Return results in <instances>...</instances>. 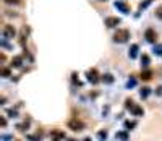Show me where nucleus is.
<instances>
[{"label":"nucleus","mask_w":162,"mask_h":141,"mask_svg":"<svg viewBox=\"0 0 162 141\" xmlns=\"http://www.w3.org/2000/svg\"><path fill=\"white\" fill-rule=\"evenodd\" d=\"M13 136L11 135H2V141H11Z\"/></svg>","instance_id":"nucleus-27"},{"label":"nucleus","mask_w":162,"mask_h":141,"mask_svg":"<svg viewBox=\"0 0 162 141\" xmlns=\"http://www.w3.org/2000/svg\"><path fill=\"white\" fill-rule=\"evenodd\" d=\"M136 55H138V46L133 44L131 49H130V59H136Z\"/></svg>","instance_id":"nucleus-14"},{"label":"nucleus","mask_w":162,"mask_h":141,"mask_svg":"<svg viewBox=\"0 0 162 141\" xmlns=\"http://www.w3.org/2000/svg\"><path fill=\"white\" fill-rule=\"evenodd\" d=\"M28 138H29L31 141H39V138H37V136H28Z\"/></svg>","instance_id":"nucleus-31"},{"label":"nucleus","mask_w":162,"mask_h":141,"mask_svg":"<svg viewBox=\"0 0 162 141\" xmlns=\"http://www.w3.org/2000/svg\"><path fill=\"white\" fill-rule=\"evenodd\" d=\"M151 2H152V0H146L144 4H141V5H139V8H141V10H143V8H146V7H148V5H149V4H151Z\"/></svg>","instance_id":"nucleus-28"},{"label":"nucleus","mask_w":162,"mask_h":141,"mask_svg":"<svg viewBox=\"0 0 162 141\" xmlns=\"http://www.w3.org/2000/svg\"><path fill=\"white\" fill-rule=\"evenodd\" d=\"M136 86V79L135 78H130L128 83H126V88H135Z\"/></svg>","instance_id":"nucleus-22"},{"label":"nucleus","mask_w":162,"mask_h":141,"mask_svg":"<svg viewBox=\"0 0 162 141\" xmlns=\"http://www.w3.org/2000/svg\"><path fill=\"white\" fill-rule=\"evenodd\" d=\"M141 78L144 79V81H149V79L152 78V72H151V70H143V73H141Z\"/></svg>","instance_id":"nucleus-11"},{"label":"nucleus","mask_w":162,"mask_h":141,"mask_svg":"<svg viewBox=\"0 0 162 141\" xmlns=\"http://www.w3.org/2000/svg\"><path fill=\"white\" fill-rule=\"evenodd\" d=\"M6 5H21V0H3Z\"/></svg>","instance_id":"nucleus-20"},{"label":"nucleus","mask_w":162,"mask_h":141,"mask_svg":"<svg viewBox=\"0 0 162 141\" xmlns=\"http://www.w3.org/2000/svg\"><path fill=\"white\" fill-rule=\"evenodd\" d=\"M21 65H23V57L16 55V57H13V59H11V67H15V68H19Z\"/></svg>","instance_id":"nucleus-7"},{"label":"nucleus","mask_w":162,"mask_h":141,"mask_svg":"<svg viewBox=\"0 0 162 141\" xmlns=\"http://www.w3.org/2000/svg\"><path fill=\"white\" fill-rule=\"evenodd\" d=\"M0 73H2L3 78H8V76L11 75V73H10V68H2V72H0Z\"/></svg>","instance_id":"nucleus-24"},{"label":"nucleus","mask_w":162,"mask_h":141,"mask_svg":"<svg viewBox=\"0 0 162 141\" xmlns=\"http://www.w3.org/2000/svg\"><path fill=\"white\" fill-rule=\"evenodd\" d=\"M100 79H102L104 83H107V84H112V83H113V76L110 75V73H105V75H102V78H100Z\"/></svg>","instance_id":"nucleus-12"},{"label":"nucleus","mask_w":162,"mask_h":141,"mask_svg":"<svg viewBox=\"0 0 162 141\" xmlns=\"http://www.w3.org/2000/svg\"><path fill=\"white\" fill-rule=\"evenodd\" d=\"M156 16H157L159 20H162V5H161V7H157V8H156Z\"/></svg>","instance_id":"nucleus-25"},{"label":"nucleus","mask_w":162,"mask_h":141,"mask_svg":"<svg viewBox=\"0 0 162 141\" xmlns=\"http://www.w3.org/2000/svg\"><path fill=\"white\" fill-rule=\"evenodd\" d=\"M135 101H133V99H126V101H125V107L126 109H130V110H133V107H135Z\"/></svg>","instance_id":"nucleus-18"},{"label":"nucleus","mask_w":162,"mask_h":141,"mask_svg":"<svg viewBox=\"0 0 162 141\" xmlns=\"http://www.w3.org/2000/svg\"><path fill=\"white\" fill-rule=\"evenodd\" d=\"M28 127H29V123H28V122H24V123H19L16 128H18L19 131H26V130H28Z\"/></svg>","instance_id":"nucleus-19"},{"label":"nucleus","mask_w":162,"mask_h":141,"mask_svg":"<svg viewBox=\"0 0 162 141\" xmlns=\"http://www.w3.org/2000/svg\"><path fill=\"white\" fill-rule=\"evenodd\" d=\"M68 128H71L73 131H81V130H84V123L81 120H78V118H71L68 122Z\"/></svg>","instance_id":"nucleus-2"},{"label":"nucleus","mask_w":162,"mask_h":141,"mask_svg":"<svg viewBox=\"0 0 162 141\" xmlns=\"http://www.w3.org/2000/svg\"><path fill=\"white\" fill-rule=\"evenodd\" d=\"M99 73H97V70H89L87 72V81L89 83H92V84H96V83H99Z\"/></svg>","instance_id":"nucleus-3"},{"label":"nucleus","mask_w":162,"mask_h":141,"mask_svg":"<svg viewBox=\"0 0 162 141\" xmlns=\"http://www.w3.org/2000/svg\"><path fill=\"white\" fill-rule=\"evenodd\" d=\"M144 36H146V41H148V42H152V44H154L156 39H157V34H156L154 29H146Z\"/></svg>","instance_id":"nucleus-4"},{"label":"nucleus","mask_w":162,"mask_h":141,"mask_svg":"<svg viewBox=\"0 0 162 141\" xmlns=\"http://www.w3.org/2000/svg\"><path fill=\"white\" fill-rule=\"evenodd\" d=\"M115 138H117V140H120V141H128L130 140V136H128L126 131H117Z\"/></svg>","instance_id":"nucleus-8"},{"label":"nucleus","mask_w":162,"mask_h":141,"mask_svg":"<svg viewBox=\"0 0 162 141\" xmlns=\"http://www.w3.org/2000/svg\"><path fill=\"white\" fill-rule=\"evenodd\" d=\"M128 37H130L128 29H117V33L113 34V41H115V42H126Z\"/></svg>","instance_id":"nucleus-1"},{"label":"nucleus","mask_w":162,"mask_h":141,"mask_svg":"<svg viewBox=\"0 0 162 141\" xmlns=\"http://www.w3.org/2000/svg\"><path fill=\"white\" fill-rule=\"evenodd\" d=\"M115 7H117V8H120V10H122L123 13H130V8L126 7V5L123 4V2H115Z\"/></svg>","instance_id":"nucleus-10"},{"label":"nucleus","mask_w":162,"mask_h":141,"mask_svg":"<svg viewBox=\"0 0 162 141\" xmlns=\"http://www.w3.org/2000/svg\"><path fill=\"white\" fill-rule=\"evenodd\" d=\"M107 130H100V131H97V138H99L100 141H105L107 140Z\"/></svg>","instance_id":"nucleus-15"},{"label":"nucleus","mask_w":162,"mask_h":141,"mask_svg":"<svg viewBox=\"0 0 162 141\" xmlns=\"http://www.w3.org/2000/svg\"><path fill=\"white\" fill-rule=\"evenodd\" d=\"M83 141H91V138H84V140Z\"/></svg>","instance_id":"nucleus-32"},{"label":"nucleus","mask_w":162,"mask_h":141,"mask_svg":"<svg viewBox=\"0 0 162 141\" xmlns=\"http://www.w3.org/2000/svg\"><path fill=\"white\" fill-rule=\"evenodd\" d=\"M67 141H76V140H73V138H70V140H67Z\"/></svg>","instance_id":"nucleus-33"},{"label":"nucleus","mask_w":162,"mask_h":141,"mask_svg":"<svg viewBox=\"0 0 162 141\" xmlns=\"http://www.w3.org/2000/svg\"><path fill=\"white\" fill-rule=\"evenodd\" d=\"M154 54L156 55H162V44H159V46L154 47Z\"/></svg>","instance_id":"nucleus-23"},{"label":"nucleus","mask_w":162,"mask_h":141,"mask_svg":"<svg viewBox=\"0 0 162 141\" xmlns=\"http://www.w3.org/2000/svg\"><path fill=\"white\" fill-rule=\"evenodd\" d=\"M118 23H120V18H117V16H109V18L105 20V24H107L109 28H115Z\"/></svg>","instance_id":"nucleus-6"},{"label":"nucleus","mask_w":162,"mask_h":141,"mask_svg":"<svg viewBox=\"0 0 162 141\" xmlns=\"http://www.w3.org/2000/svg\"><path fill=\"white\" fill-rule=\"evenodd\" d=\"M6 114H8V117H18V112H16L15 109H10V110H6Z\"/></svg>","instance_id":"nucleus-26"},{"label":"nucleus","mask_w":162,"mask_h":141,"mask_svg":"<svg viewBox=\"0 0 162 141\" xmlns=\"http://www.w3.org/2000/svg\"><path fill=\"white\" fill-rule=\"evenodd\" d=\"M131 114L136 115V117H141V115H144V109L139 107V105H135V107H133V110H131Z\"/></svg>","instance_id":"nucleus-9"},{"label":"nucleus","mask_w":162,"mask_h":141,"mask_svg":"<svg viewBox=\"0 0 162 141\" xmlns=\"http://www.w3.org/2000/svg\"><path fill=\"white\" fill-rule=\"evenodd\" d=\"M0 123H2V127H5V125H6V118L2 117V118H0Z\"/></svg>","instance_id":"nucleus-30"},{"label":"nucleus","mask_w":162,"mask_h":141,"mask_svg":"<svg viewBox=\"0 0 162 141\" xmlns=\"http://www.w3.org/2000/svg\"><path fill=\"white\" fill-rule=\"evenodd\" d=\"M149 94H151V89H149V88H143L141 91H139V96H141L143 99H146Z\"/></svg>","instance_id":"nucleus-17"},{"label":"nucleus","mask_w":162,"mask_h":141,"mask_svg":"<svg viewBox=\"0 0 162 141\" xmlns=\"http://www.w3.org/2000/svg\"><path fill=\"white\" fill-rule=\"evenodd\" d=\"M141 67H143V68H148V67H149V57L146 55V54L141 57Z\"/></svg>","instance_id":"nucleus-16"},{"label":"nucleus","mask_w":162,"mask_h":141,"mask_svg":"<svg viewBox=\"0 0 162 141\" xmlns=\"http://www.w3.org/2000/svg\"><path fill=\"white\" fill-rule=\"evenodd\" d=\"M156 94H157V96H162V86H159V88L156 89Z\"/></svg>","instance_id":"nucleus-29"},{"label":"nucleus","mask_w":162,"mask_h":141,"mask_svg":"<svg viewBox=\"0 0 162 141\" xmlns=\"http://www.w3.org/2000/svg\"><path fill=\"white\" fill-rule=\"evenodd\" d=\"M125 130H133V128L136 127V122L135 120H125Z\"/></svg>","instance_id":"nucleus-13"},{"label":"nucleus","mask_w":162,"mask_h":141,"mask_svg":"<svg viewBox=\"0 0 162 141\" xmlns=\"http://www.w3.org/2000/svg\"><path fill=\"white\" fill-rule=\"evenodd\" d=\"M52 136H54L55 140H62V138H65V135L62 133V131H54V133H52Z\"/></svg>","instance_id":"nucleus-21"},{"label":"nucleus","mask_w":162,"mask_h":141,"mask_svg":"<svg viewBox=\"0 0 162 141\" xmlns=\"http://www.w3.org/2000/svg\"><path fill=\"white\" fill-rule=\"evenodd\" d=\"M3 34H5L6 37H15L16 31H15V28H13L11 24H6V26L3 28Z\"/></svg>","instance_id":"nucleus-5"}]
</instances>
